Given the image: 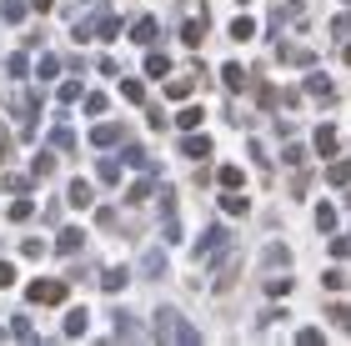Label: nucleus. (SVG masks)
<instances>
[{
    "label": "nucleus",
    "mask_w": 351,
    "mask_h": 346,
    "mask_svg": "<svg viewBox=\"0 0 351 346\" xmlns=\"http://www.w3.org/2000/svg\"><path fill=\"white\" fill-rule=\"evenodd\" d=\"M30 216H36V206H30V201H15V206H10V221H30Z\"/></svg>",
    "instance_id": "nucleus-38"
},
{
    "label": "nucleus",
    "mask_w": 351,
    "mask_h": 346,
    "mask_svg": "<svg viewBox=\"0 0 351 346\" xmlns=\"http://www.w3.org/2000/svg\"><path fill=\"white\" fill-rule=\"evenodd\" d=\"M30 5H36V10H51V5H56V0H30Z\"/></svg>",
    "instance_id": "nucleus-46"
},
{
    "label": "nucleus",
    "mask_w": 351,
    "mask_h": 346,
    "mask_svg": "<svg viewBox=\"0 0 351 346\" xmlns=\"http://www.w3.org/2000/svg\"><path fill=\"white\" fill-rule=\"evenodd\" d=\"M25 296H30V306H60V301H66V296H71V281H30V286H25Z\"/></svg>",
    "instance_id": "nucleus-1"
},
{
    "label": "nucleus",
    "mask_w": 351,
    "mask_h": 346,
    "mask_svg": "<svg viewBox=\"0 0 351 346\" xmlns=\"http://www.w3.org/2000/svg\"><path fill=\"white\" fill-rule=\"evenodd\" d=\"M216 181L226 186V191H236V186H241V166H221V171H216Z\"/></svg>",
    "instance_id": "nucleus-25"
},
{
    "label": "nucleus",
    "mask_w": 351,
    "mask_h": 346,
    "mask_svg": "<svg viewBox=\"0 0 351 346\" xmlns=\"http://www.w3.org/2000/svg\"><path fill=\"white\" fill-rule=\"evenodd\" d=\"M0 336H5V332H0Z\"/></svg>",
    "instance_id": "nucleus-49"
},
{
    "label": "nucleus",
    "mask_w": 351,
    "mask_h": 346,
    "mask_svg": "<svg viewBox=\"0 0 351 346\" xmlns=\"http://www.w3.org/2000/svg\"><path fill=\"white\" fill-rule=\"evenodd\" d=\"M125 281H131V271H125V266H106V276H101V286H106L110 296H116V291L125 286Z\"/></svg>",
    "instance_id": "nucleus-8"
},
{
    "label": "nucleus",
    "mask_w": 351,
    "mask_h": 346,
    "mask_svg": "<svg viewBox=\"0 0 351 346\" xmlns=\"http://www.w3.org/2000/svg\"><path fill=\"white\" fill-rule=\"evenodd\" d=\"M316 226H322V231H337V206H316Z\"/></svg>",
    "instance_id": "nucleus-30"
},
{
    "label": "nucleus",
    "mask_w": 351,
    "mask_h": 346,
    "mask_svg": "<svg viewBox=\"0 0 351 346\" xmlns=\"http://www.w3.org/2000/svg\"><path fill=\"white\" fill-rule=\"evenodd\" d=\"M156 341H201V332L186 326L176 311H161V317H156Z\"/></svg>",
    "instance_id": "nucleus-2"
},
{
    "label": "nucleus",
    "mask_w": 351,
    "mask_h": 346,
    "mask_svg": "<svg viewBox=\"0 0 351 346\" xmlns=\"http://www.w3.org/2000/svg\"><path fill=\"white\" fill-rule=\"evenodd\" d=\"M0 21H5V25H21V21H25V5H21V0H0Z\"/></svg>",
    "instance_id": "nucleus-15"
},
{
    "label": "nucleus",
    "mask_w": 351,
    "mask_h": 346,
    "mask_svg": "<svg viewBox=\"0 0 351 346\" xmlns=\"http://www.w3.org/2000/svg\"><path fill=\"white\" fill-rule=\"evenodd\" d=\"M346 206H351V196H346Z\"/></svg>",
    "instance_id": "nucleus-48"
},
{
    "label": "nucleus",
    "mask_w": 351,
    "mask_h": 346,
    "mask_svg": "<svg viewBox=\"0 0 351 346\" xmlns=\"http://www.w3.org/2000/svg\"><path fill=\"white\" fill-rule=\"evenodd\" d=\"M95 30H101L106 40H116L121 36V21H116V15H101V25H95Z\"/></svg>",
    "instance_id": "nucleus-34"
},
{
    "label": "nucleus",
    "mask_w": 351,
    "mask_h": 346,
    "mask_svg": "<svg viewBox=\"0 0 351 346\" xmlns=\"http://www.w3.org/2000/svg\"><path fill=\"white\" fill-rule=\"evenodd\" d=\"M326 317H331V321H337V326H341V332L351 336V306H341V301H337V306H331V311H326Z\"/></svg>",
    "instance_id": "nucleus-29"
},
{
    "label": "nucleus",
    "mask_w": 351,
    "mask_h": 346,
    "mask_svg": "<svg viewBox=\"0 0 351 346\" xmlns=\"http://www.w3.org/2000/svg\"><path fill=\"white\" fill-rule=\"evenodd\" d=\"M322 286H326V291H341V286H346V271H326Z\"/></svg>",
    "instance_id": "nucleus-39"
},
{
    "label": "nucleus",
    "mask_w": 351,
    "mask_h": 346,
    "mask_svg": "<svg viewBox=\"0 0 351 346\" xmlns=\"http://www.w3.org/2000/svg\"><path fill=\"white\" fill-rule=\"evenodd\" d=\"M56 71H60L56 55H40V60H36V75H40V81H56Z\"/></svg>",
    "instance_id": "nucleus-26"
},
{
    "label": "nucleus",
    "mask_w": 351,
    "mask_h": 346,
    "mask_svg": "<svg viewBox=\"0 0 351 346\" xmlns=\"http://www.w3.org/2000/svg\"><path fill=\"white\" fill-rule=\"evenodd\" d=\"M166 271V251H146V276H161Z\"/></svg>",
    "instance_id": "nucleus-31"
},
{
    "label": "nucleus",
    "mask_w": 351,
    "mask_h": 346,
    "mask_svg": "<svg viewBox=\"0 0 351 346\" xmlns=\"http://www.w3.org/2000/svg\"><path fill=\"white\" fill-rule=\"evenodd\" d=\"M136 336V326H131V317L125 311H116V341H131Z\"/></svg>",
    "instance_id": "nucleus-33"
},
{
    "label": "nucleus",
    "mask_w": 351,
    "mask_h": 346,
    "mask_svg": "<svg viewBox=\"0 0 351 346\" xmlns=\"http://www.w3.org/2000/svg\"><path fill=\"white\" fill-rule=\"evenodd\" d=\"M226 241H231L226 226H211V231H206L201 241H196V256H201V261H211V256H221V251H226Z\"/></svg>",
    "instance_id": "nucleus-3"
},
{
    "label": "nucleus",
    "mask_w": 351,
    "mask_h": 346,
    "mask_svg": "<svg viewBox=\"0 0 351 346\" xmlns=\"http://www.w3.org/2000/svg\"><path fill=\"white\" fill-rule=\"evenodd\" d=\"M221 81H226V90H246V71L236 66V60H226V66H221Z\"/></svg>",
    "instance_id": "nucleus-9"
},
{
    "label": "nucleus",
    "mask_w": 351,
    "mask_h": 346,
    "mask_svg": "<svg viewBox=\"0 0 351 346\" xmlns=\"http://www.w3.org/2000/svg\"><path fill=\"white\" fill-rule=\"evenodd\" d=\"M316 151H322V156H337V131H331V125L316 131Z\"/></svg>",
    "instance_id": "nucleus-22"
},
{
    "label": "nucleus",
    "mask_w": 351,
    "mask_h": 346,
    "mask_svg": "<svg viewBox=\"0 0 351 346\" xmlns=\"http://www.w3.org/2000/svg\"><path fill=\"white\" fill-rule=\"evenodd\" d=\"M346 66H351V45H346Z\"/></svg>",
    "instance_id": "nucleus-47"
},
{
    "label": "nucleus",
    "mask_w": 351,
    "mask_h": 346,
    "mask_svg": "<svg viewBox=\"0 0 351 346\" xmlns=\"http://www.w3.org/2000/svg\"><path fill=\"white\" fill-rule=\"evenodd\" d=\"M201 121H206V111H201V106H186V111L176 116V125H181V131H196Z\"/></svg>",
    "instance_id": "nucleus-20"
},
{
    "label": "nucleus",
    "mask_w": 351,
    "mask_h": 346,
    "mask_svg": "<svg viewBox=\"0 0 351 346\" xmlns=\"http://www.w3.org/2000/svg\"><path fill=\"white\" fill-rule=\"evenodd\" d=\"M56 246L66 251V256H75V251L86 246V231H75V226H66V231H60V241H56Z\"/></svg>",
    "instance_id": "nucleus-10"
},
{
    "label": "nucleus",
    "mask_w": 351,
    "mask_h": 346,
    "mask_svg": "<svg viewBox=\"0 0 351 346\" xmlns=\"http://www.w3.org/2000/svg\"><path fill=\"white\" fill-rule=\"evenodd\" d=\"M146 196H151V181H136L131 191H125V201H131V206H141V201H146Z\"/></svg>",
    "instance_id": "nucleus-35"
},
{
    "label": "nucleus",
    "mask_w": 351,
    "mask_h": 346,
    "mask_svg": "<svg viewBox=\"0 0 351 346\" xmlns=\"http://www.w3.org/2000/svg\"><path fill=\"white\" fill-rule=\"evenodd\" d=\"M166 71H171V60H166L161 51H151V55H146V75H156V81H161Z\"/></svg>",
    "instance_id": "nucleus-24"
},
{
    "label": "nucleus",
    "mask_w": 351,
    "mask_h": 346,
    "mask_svg": "<svg viewBox=\"0 0 351 346\" xmlns=\"http://www.w3.org/2000/svg\"><path fill=\"white\" fill-rule=\"evenodd\" d=\"M121 136H125L121 125H116V121H106V125H95V131H90V146H116Z\"/></svg>",
    "instance_id": "nucleus-4"
},
{
    "label": "nucleus",
    "mask_w": 351,
    "mask_h": 346,
    "mask_svg": "<svg viewBox=\"0 0 351 346\" xmlns=\"http://www.w3.org/2000/svg\"><path fill=\"white\" fill-rule=\"evenodd\" d=\"M121 96L131 106H141V101H146V86H141V81H121Z\"/></svg>",
    "instance_id": "nucleus-28"
},
{
    "label": "nucleus",
    "mask_w": 351,
    "mask_h": 346,
    "mask_svg": "<svg viewBox=\"0 0 351 346\" xmlns=\"http://www.w3.org/2000/svg\"><path fill=\"white\" fill-rule=\"evenodd\" d=\"M30 176H36V181H51V176H56V156H51V151H40V156H36V166H30Z\"/></svg>",
    "instance_id": "nucleus-14"
},
{
    "label": "nucleus",
    "mask_w": 351,
    "mask_h": 346,
    "mask_svg": "<svg viewBox=\"0 0 351 346\" xmlns=\"http://www.w3.org/2000/svg\"><path fill=\"white\" fill-rule=\"evenodd\" d=\"M81 96H86L81 81H66V86H60V101H81Z\"/></svg>",
    "instance_id": "nucleus-40"
},
{
    "label": "nucleus",
    "mask_w": 351,
    "mask_h": 346,
    "mask_svg": "<svg viewBox=\"0 0 351 346\" xmlns=\"http://www.w3.org/2000/svg\"><path fill=\"white\" fill-rule=\"evenodd\" d=\"M51 146H56V151H75V136H71V125H66V116H56V131H51Z\"/></svg>",
    "instance_id": "nucleus-6"
},
{
    "label": "nucleus",
    "mask_w": 351,
    "mask_h": 346,
    "mask_svg": "<svg viewBox=\"0 0 351 346\" xmlns=\"http://www.w3.org/2000/svg\"><path fill=\"white\" fill-rule=\"evenodd\" d=\"M276 60H286V66H311V51H301V45H276Z\"/></svg>",
    "instance_id": "nucleus-5"
},
{
    "label": "nucleus",
    "mask_w": 351,
    "mask_h": 346,
    "mask_svg": "<svg viewBox=\"0 0 351 346\" xmlns=\"http://www.w3.org/2000/svg\"><path fill=\"white\" fill-rule=\"evenodd\" d=\"M266 291H271V296H286V291H291V281H286V276H271Z\"/></svg>",
    "instance_id": "nucleus-43"
},
{
    "label": "nucleus",
    "mask_w": 351,
    "mask_h": 346,
    "mask_svg": "<svg viewBox=\"0 0 351 346\" xmlns=\"http://www.w3.org/2000/svg\"><path fill=\"white\" fill-rule=\"evenodd\" d=\"M241 5H246V0H241Z\"/></svg>",
    "instance_id": "nucleus-50"
},
{
    "label": "nucleus",
    "mask_w": 351,
    "mask_h": 346,
    "mask_svg": "<svg viewBox=\"0 0 351 346\" xmlns=\"http://www.w3.org/2000/svg\"><path fill=\"white\" fill-rule=\"evenodd\" d=\"M191 86H196L191 75H176V81H166V96H171V101H186V96H191Z\"/></svg>",
    "instance_id": "nucleus-19"
},
{
    "label": "nucleus",
    "mask_w": 351,
    "mask_h": 346,
    "mask_svg": "<svg viewBox=\"0 0 351 346\" xmlns=\"http://www.w3.org/2000/svg\"><path fill=\"white\" fill-rule=\"evenodd\" d=\"M86 111H90V116L106 111V96H101V90H90V96H86Z\"/></svg>",
    "instance_id": "nucleus-42"
},
{
    "label": "nucleus",
    "mask_w": 351,
    "mask_h": 346,
    "mask_svg": "<svg viewBox=\"0 0 351 346\" xmlns=\"http://www.w3.org/2000/svg\"><path fill=\"white\" fill-rule=\"evenodd\" d=\"M326 181H331V186H351V161H337V166H326Z\"/></svg>",
    "instance_id": "nucleus-21"
},
{
    "label": "nucleus",
    "mask_w": 351,
    "mask_h": 346,
    "mask_svg": "<svg viewBox=\"0 0 351 346\" xmlns=\"http://www.w3.org/2000/svg\"><path fill=\"white\" fill-rule=\"evenodd\" d=\"M346 5H351V0H346Z\"/></svg>",
    "instance_id": "nucleus-51"
},
{
    "label": "nucleus",
    "mask_w": 351,
    "mask_h": 346,
    "mask_svg": "<svg viewBox=\"0 0 351 346\" xmlns=\"http://www.w3.org/2000/svg\"><path fill=\"white\" fill-rule=\"evenodd\" d=\"M71 206H75V211L95 206V191H90V181H71Z\"/></svg>",
    "instance_id": "nucleus-7"
},
{
    "label": "nucleus",
    "mask_w": 351,
    "mask_h": 346,
    "mask_svg": "<svg viewBox=\"0 0 351 346\" xmlns=\"http://www.w3.org/2000/svg\"><path fill=\"white\" fill-rule=\"evenodd\" d=\"M95 221H101V226L110 231V226H116V221H121V216H116V211H110V206H101V211H95Z\"/></svg>",
    "instance_id": "nucleus-44"
},
{
    "label": "nucleus",
    "mask_w": 351,
    "mask_h": 346,
    "mask_svg": "<svg viewBox=\"0 0 351 346\" xmlns=\"http://www.w3.org/2000/svg\"><path fill=\"white\" fill-rule=\"evenodd\" d=\"M256 36V21H251V15H236L231 21V40H251Z\"/></svg>",
    "instance_id": "nucleus-17"
},
{
    "label": "nucleus",
    "mask_w": 351,
    "mask_h": 346,
    "mask_svg": "<svg viewBox=\"0 0 351 346\" xmlns=\"http://www.w3.org/2000/svg\"><path fill=\"white\" fill-rule=\"evenodd\" d=\"M146 121L156 125V131H166V111H161V106H151V111H146Z\"/></svg>",
    "instance_id": "nucleus-45"
},
{
    "label": "nucleus",
    "mask_w": 351,
    "mask_h": 346,
    "mask_svg": "<svg viewBox=\"0 0 351 346\" xmlns=\"http://www.w3.org/2000/svg\"><path fill=\"white\" fill-rule=\"evenodd\" d=\"M10 286H15V266L0 261V291H10Z\"/></svg>",
    "instance_id": "nucleus-41"
},
{
    "label": "nucleus",
    "mask_w": 351,
    "mask_h": 346,
    "mask_svg": "<svg viewBox=\"0 0 351 346\" xmlns=\"http://www.w3.org/2000/svg\"><path fill=\"white\" fill-rule=\"evenodd\" d=\"M181 151H186V156H211V140H206V136H186Z\"/></svg>",
    "instance_id": "nucleus-23"
},
{
    "label": "nucleus",
    "mask_w": 351,
    "mask_h": 346,
    "mask_svg": "<svg viewBox=\"0 0 351 346\" xmlns=\"http://www.w3.org/2000/svg\"><path fill=\"white\" fill-rule=\"evenodd\" d=\"M86 326H90V311H86V306H75L71 317H66V336H86Z\"/></svg>",
    "instance_id": "nucleus-12"
},
{
    "label": "nucleus",
    "mask_w": 351,
    "mask_h": 346,
    "mask_svg": "<svg viewBox=\"0 0 351 346\" xmlns=\"http://www.w3.org/2000/svg\"><path fill=\"white\" fill-rule=\"evenodd\" d=\"M306 96H326V101H331V81H326L322 71H311V75H306Z\"/></svg>",
    "instance_id": "nucleus-18"
},
{
    "label": "nucleus",
    "mask_w": 351,
    "mask_h": 346,
    "mask_svg": "<svg viewBox=\"0 0 351 346\" xmlns=\"http://www.w3.org/2000/svg\"><path fill=\"white\" fill-rule=\"evenodd\" d=\"M125 161H131V166H141V171H151V166H156V161H151V156L141 151V146H125Z\"/></svg>",
    "instance_id": "nucleus-32"
},
{
    "label": "nucleus",
    "mask_w": 351,
    "mask_h": 346,
    "mask_svg": "<svg viewBox=\"0 0 351 346\" xmlns=\"http://www.w3.org/2000/svg\"><path fill=\"white\" fill-rule=\"evenodd\" d=\"M95 171H101V181H106V186H116V181H121V166H116V161H101Z\"/></svg>",
    "instance_id": "nucleus-37"
},
{
    "label": "nucleus",
    "mask_w": 351,
    "mask_h": 346,
    "mask_svg": "<svg viewBox=\"0 0 351 346\" xmlns=\"http://www.w3.org/2000/svg\"><path fill=\"white\" fill-rule=\"evenodd\" d=\"M236 266H241V256H236V251H231V256H226V266H221V276L211 281L216 291H231V281H236Z\"/></svg>",
    "instance_id": "nucleus-11"
},
{
    "label": "nucleus",
    "mask_w": 351,
    "mask_h": 346,
    "mask_svg": "<svg viewBox=\"0 0 351 346\" xmlns=\"http://www.w3.org/2000/svg\"><path fill=\"white\" fill-rule=\"evenodd\" d=\"M131 40H136V45H151V40H156V21H151V15L131 25Z\"/></svg>",
    "instance_id": "nucleus-16"
},
{
    "label": "nucleus",
    "mask_w": 351,
    "mask_h": 346,
    "mask_svg": "<svg viewBox=\"0 0 351 346\" xmlns=\"http://www.w3.org/2000/svg\"><path fill=\"white\" fill-rule=\"evenodd\" d=\"M206 25H211V21H186V25H181V40L191 45V51H196V45L206 40Z\"/></svg>",
    "instance_id": "nucleus-13"
},
{
    "label": "nucleus",
    "mask_w": 351,
    "mask_h": 346,
    "mask_svg": "<svg viewBox=\"0 0 351 346\" xmlns=\"http://www.w3.org/2000/svg\"><path fill=\"white\" fill-rule=\"evenodd\" d=\"M221 206H226L231 216H241V211H246V196H236V191H226V196H221Z\"/></svg>",
    "instance_id": "nucleus-36"
},
{
    "label": "nucleus",
    "mask_w": 351,
    "mask_h": 346,
    "mask_svg": "<svg viewBox=\"0 0 351 346\" xmlns=\"http://www.w3.org/2000/svg\"><path fill=\"white\" fill-rule=\"evenodd\" d=\"M10 336H15V341H36V326H30V317H15Z\"/></svg>",
    "instance_id": "nucleus-27"
}]
</instances>
